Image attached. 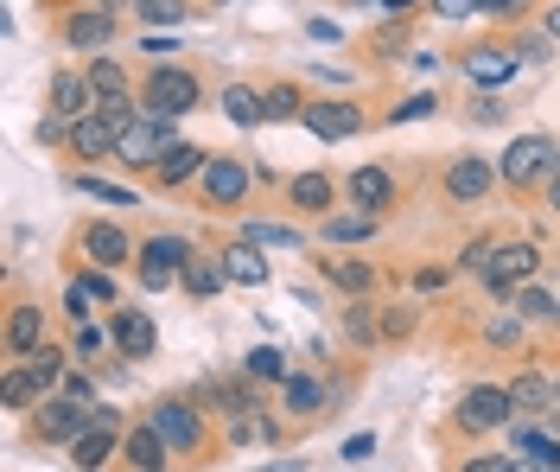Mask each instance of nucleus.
I'll return each mask as SVG.
<instances>
[{"label": "nucleus", "mask_w": 560, "mask_h": 472, "mask_svg": "<svg viewBox=\"0 0 560 472\" xmlns=\"http://www.w3.org/2000/svg\"><path fill=\"white\" fill-rule=\"evenodd\" d=\"M198 103H205V77L185 71V65H153L140 83V110L153 115H191Z\"/></svg>", "instance_id": "f257e3e1"}, {"label": "nucleus", "mask_w": 560, "mask_h": 472, "mask_svg": "<svg viewBox=\"0 0 560 472\" xmlns=\"http://www.w3.org/2000/svg\"><path fill=\"white\" fill-rule=\"evenodd\" d=\"M555 153L560 147L548 135H516V141L497 153V180L510 185V192H528V185H541L555 173Z\"/></svg>", "instance_id": "f03ea898"}, {"label": "nucleus", "mask_w": 560, "mask_h": 472, "mask_svg": "<svg viewBox=\"0 0 560 472\" xmlns=\"http://www.w3.org/2000/svg\"><path fill=\"white\" fill-rule=\"evenodd\" d=\"M173 141H178V115L140 110V122L121 135V153H115V160H121L128 173H153V166H160V153H166Z\"/></svg>", "instance_id": "7ed1b4c3"}, {"label": "nucleus", "mask_w": 560, "mask_h": 472, "mask_svg": "<svg viewBox=\"0 0 560 472\" xmlns=\"http://www.w3.org/2000/svg\"><path fill=\"white\" fill-rule=\"evenodd\" d=\"M96 422V402L70 396V390H51V396L33 408V440H45V447H58V440H77L83 428Z\"/></svg>", "instance_id": "20e7f679"}, {"label": "nucleus", "mask_w": 560, "mask_h": 472, "mask_svg": "<svg viewBox=\"0 0 560 472\" xmlns=\"http://www.w3.org/2000/svg\"><path fill=\"white\" fill-rule=\"evenodd\" d=\"M191 237H178V230H160V237H147V243H140V288L147 293H160V288H178V268H185V262H191Z\"/></svg>", "instance_id": "39448f33"}, {"label": "nucleus", "mask_w": 560, "mask_h": 472, "mask_svg": "<svg viewBox=\"0 0 560 472\" xmlns=\"http://www.w3.org/2000/svg\"><path fill=\"white\" fill-rule=\"evenodd\" d=\"M248 192H255V166H248L243 153H210L205 180H198V198L217 205V211H230V205H248Z\"/></svg>", "instance_id": "423d86ee"}, {"label": "nucleus", "mask_w": 560, "mask_h": 472, "mask_svg": "<svg viewBox=\"0 0 560 472\" xmlns=\"http://www.w3.org/2000/svg\"><path fill=\"white\" fill-rule=\"evenodd\" d=\"M510 415H516V408H510V390H503V383H471L465 402L453 408V428L458 435H497Z\"/></svg>", "instance_id": "0eeeda50"}, {"label": "nucleus", "mask_w": 560, "mask_h": 472, "mask_svg": "<svg viewBox=\"0 0 560 472\" xmlns=\"http://www.w3.org/2000/svg\"><path fill=\"white\" fill-rule=\"evenodd\" d=\"M121 435H128V415L96 402V422H90L83 435L70 440V467H83V472L108 467V460H115V440H121Z\"/></svg>", "instance_id": "6e6552de"}, {"label": "nucleus", "mask_w": 560, "mask_h": 472, "mask_svg": "<svg viewBox=\"0 0 560 472\" xmlns=\"http://www.w3.org/2000/svg\"><path fill=\"white\" fill-rule=\"evenodd\" d=\"M160 435L173 440V453H198L210 440V428H205V408L198 402H185V396H166V402H153V415H147Z\"/></svg>", "instance_id": "1a4fd4ad"}, {"label": "nucleus", "mask_w": 560, "mask_h": 472, "mask_svg": "<svg viewBox=\"0 0 560 472\" xmlns=\"http://www.w3.org/2000/svg\"><path fill=\"white\" fill-rule=\"evenodd\" d=\"M77 250L90 255V268H121L128 255H140V243L115 218H103V223H83L77 230Z\"/></svg>", "instance_id": "9d476101"}, {"label": "nucleus", "mask_w": 560, "mask_h": 472, "mask_svg": "<svg viewBox=\"0 0 560 472\" xmlns=\"http://www.w3.org/2000/svg\"><path fill=\"white\" fill-rule=\"evenodd\" d=\"M306 128H313L318 141H350V135H363V110L345 103V96H306V115H300Z\"/></svg>", "instance_id": "9b49d317"}, {"label": "nucleus", "mask_w": 560, "mask_h": 472, "mask_svg": "<svg viewBox=\"0 0 560 472\" xmlns=\"http://www.w3.org/2000/svg\"><path fill=\"white\" fill-rule=\"evenodd\" d=\"M58 38L70 51H108L115 45V7H77V13H65Z\"/></svg>", "instance_id": "f8f14e48"}, {"label": "nucleus", "mask_w": 560, "mask_h": 472, "mask_svg": "<svg viewBox=\"0 0 560 472\" xmlns=\"http://www.w3.org/2000/svg\"><path fill=\"white\" fill-rule=\"evenodd\" d=\"M345 198H350V211H370V218H383L388 205L401 198V185H395V173L388 166H357L345 180Z\"/></svg>", "instance_id": "ddd939ff"}, {"label": "nucleus", "mask_w": 560, "mask_h": 472, "mask_svg": "<svg viewBox=\"0 0 560 472\" xmlns=\"http://www.w3.org/2000/svg\"><path fill=\"white\" fill-rule=\"evenodd\" d=\"M490 185H497V166L478 160V153H458L453 166H446V198L453 205H485Z\"/></svg>", "instance_id": "4468645a"}, {"label": "nucleus", "mask_w": 560, "mask_h": 472, "mask_svg": "<svg viewBox=\"0 0 560 472\" xmlns=\"http://www.w3.org/2000/svg\"><path fill=\"white\" fill-rule=\"evenodd\" d=\"M458 71L471 77L478 90H510V77H516V51H503V45H471V51L458 58Z\"/></svg>", "instance_id": "2eb2a0df"}, {"label": "nucleus", "mask_w": 560, "mask_h": 472, "mask_svg": "<svg viewBox=\"0 0 560 472\" xmlns=\"http://www.w3.org/2000/svg\"><path fill=\"white\" fill-rule=\"evenodd\" d=\"M121 460H128L135 472H166V467H173V440L160 435L153 422H140V428L121 435Z\"/></svg>", "instance_id": "dca6fc26"}, {"label": "nucleus", "mask_w": 560, "mask_h": 472, "mask_svg": "<svg viewBox=\"0 0 560 472\" xmlns=\"http://www.w3.org/2000/svg\"><path fill=\"white\" fill-rule=\"evenodd\" d=\"M205 166H210V153H205V147L173 141L166 153H160V166H153V185H166V192H178V185L205 180Z\"/></svg>", "instance_id": "f3484780"}, {"label": "nucleus", "mask_w": 560, "mask_h": 472, "mask_svg": "<svg viewBox=\"0 0 560 472\" xmlns=\"http://www.w3.org/2000/svg\"><path fill=\"white\" fill-rule=\"evenodd\" d=\"M38 345H45V307L13 300V313H7V358H33Z\"/></svg>", "instance_id": "a211bd4d"}, {"label": "nucleus", "mask_w": 560, "mask_h": 472, "mask_svg": "<svg viewBox=\"0 0 560 472\" xmlns=\"http://www.w3.org/2000/svg\"><path fill=\"white\" fill-rule=\"evenodd\" d=\"M153 345H160V326L140 307H115V352L121 358H153Z\"/></svg>", "instance_id": "6ab92c4d"}, {"label": "nucleus", "mask_w": 560, "mask_h": 472, "mask_svg": "<svg viewBox=\"0 0 560 472\" xmlns=\"http://www.w3.org/2000/svg\"><path fill=\"white\" fill-rule=\"evenodd\" d=\"M287 198H293L300 211H313V218H331L338 198H345V185L331 180V173H300V180L287 185Z\"/></svg>", "instance_id": "aec40b11"}, {"label": "nucleus", "mask_w": 560, "mask_h": 472, "mask_svg": "<svg viewBox=\"0 0 560 472\" xmlns=\"http://www.w3.org/2000/svg\"><path fill=\"white\" fill-rule=\"evenodd\" d=\"M51 115H65V122H77V115L96 110V90H90V77L83 71H58L51 77V103H45Z\"/></svg>", "instance_id": "412c9836"}, {"label": "nucleus", "mask_w": 560, "mask_h": 472, "mask_svg": "<svg viewBox=\"0 0 560 472\" xmlns=\"http://www.w3.org/2000/svg\"><path fill=\"white\" fill-rule=\"evenodd\" d=\"M503 390H510V408L516 415H548L555 408V377H541V370H516Z\"/></svg>", "instance_id": "4be33fe9"}, {"label": "nucleus", "mask_w": 560, "mask_h": 472, "mask_svg": "<svg viewBox=\"0 0 560 472\" xmlns=\"http://www.w3.org/2000/svg\"><path fill=\"white\" fill-rule=\"evenodd\" d=\"M217 255H223V275H230L236 288H261V281H268V255H261V243L236 237L230 250H217Z\"/></svg>", "instance_id": "5701e85b"}, {"label": "nucleus", "mask_w": 560, "mask_h": 472, "mask_svg": "<svg viewBox=\"0 0 560 472\" xmlns=\"http://www.w3.org/2000/svg\"><path fill=\"white\" fill-rule=\"evenodd\" d=\"M178 288L191 293V300H217V293L230 288V275H223V255H191V262L178 268Z\"/></svg>", "instance_id": "b1692460"}, {"label": "nucleus", "mask_w": 560, "mask_h": 472, "mask_svg": "<svg viewBox=\"0 0 560 472\" xmlns=\"http://www.w3.org/2000/svg\"><path fill=\"white\" fill-rule=\"evenodd\" d=\"M280 408L287 415H325V383H318L313 370H287V383H280Z\"/></svg>", "instance_id": "393cba45"}, {"label": "nucleus", "mask_w": 560, "mask_h": 472, "mask_svg": "<svg viewBox=\"0 0 560 472\" xmlns=\"http://www.w3.org/2000/svg\"><path fill=\"white\" fill-rule=\"evenodd\" d=\"M376 230H383V218H370V211H331V218L318 223V237L338 243V250H345V243H370Z\"/></svg>", "instance_id": "a878e982"}, {"label": "nucleus", "mask_w": 560, "mask_h": 472, "mask_svg": "<svg viewBox=\"0 0 560 472\" xmlns=\"http://www.w3.org/2000/svg\"><path fill=\"white\" fill-rule=\"evenodd\" d=\"M83 77H90V90H96V103H108V96H135L128 90V71L108 58V51H90V65H83Z\"/></svg>", "instance_id": "bb28decb"}, {"label": "nucleus", "mask_w": 560, "mask_h": 472, "mask_svg": "<svg viewBox=\"0 0 560 472\" xmlns=\"http://www.w3.org/2000/svg\"><path fill=\"white\" fill-rule=\"evenodd\" d=\"M325 281L345 293H370L376 288V268L370 262H357V255H325Z\"/></svg>", "instance_id": "cd10ccee"}, {"label": "nucleus", "mask_w": 560, "mask_h": 472, "mask_svg": "<svg viewBox=\"0 0 560 472\" xmlns=\"http://www.w3.org/2000/svg\"><path fill=\"white\" fill-rule=\"evenodd\" d=\"M26 364V377H33L38 383V396H51V390H58V383H65V352H58V345H51V338H45V345H38L33 358H20Z\"/></svg>", "instance_id": "c85d7f7f"}, {"label": "nucleus", "mask_w": 560, "mask_h": 472, "mask_svg": "<svg viewBox=\"0 0 560 472\" xmlns=\"http://www.w3.org/2000/svg\"><path fill=\"white\" fill-rule=\"evenodd\" d=\"M485 345H490V352H523V345H528L523 313H510V307H503V313H490V320H485Z\"/></svg>", "instance_id": "c756f323"}, {"label": "nucleus", "mask_w": 560, "mask_h": 472, "mask_svg": "<svg viewBox=\"0 0 560 472\" xmlns=\"http://www.w3.org/2000/svg\"><path fill=\"white\" fill-rule=\"evenodd\" d=\"M223 115H230L236 128H255V122H268V103H261V90L230 83V90H223Z\"/></svg>", "instance_id": "7c9ffc66"}, {"label": "nucleus", "mask_w": 560, "mask_h": 472, "mask_svg": "<svg viewBox=\"0 0 560 472\" xmlns=\"http://www.w3.org/2000/svg\"><path fill=\"white\" fill-rule=\"evenodd\" d=\"M230 447H275V422H268L261 408L230 415Z\"/></svg>", "instance_id": "2f4dec72"}, {"label": "nucleus", "mask_w": 560, "mask_h": 472, "mask_svg": "<svg viewBox=\"0 0 560 472\" xmlns=\"http://www.w3.org/2000/svg\"><path fill=\"white\" fill-rule=\"evenodd\" d=\"M70 352H77V364H96L115 352V326H96V320H77V338H70Z\"/></svg>", "instance_id": "473e14b6"}, {"label": "nucleus", "mask_w": 560, "mask_h": 472, "mask_svg": "<svg viewBox=\"0 0 560 472\" xmlns=\"http://www.w3.org/2000/svg\"><path fill=\"white\" fill-rule=\"evenodd\" d=\"M243 237L261 243V250H300V243H306L293 223H268V218H243Z\"/></svg>", "instance_id": "72a5a7b5"}, {"label": "nucleus", "mask_w": 560, "mask_h": 472, "mask_svg": "<svg viewBox=\"0 0 560 472\" xmlns=\"http://www.w3.org/2000/svg\"><path fill=\"white\" fill-rule=\"evenodd\" d=\"M345 338L350 345H376V338H383V320H376V307H370L363 293L345 307Z\"/></svg>", "instance_id": "f704fd0d"}, {"label": "nucleus", "mask_w": 560, "mask_h": 472, "mask_svg": "<svg viewBox=\"0 0 560 472\" xmlns=\"http://www.w3.org/2000/svg\"><path fill=\"white\" fill-rule=\"evenodd\" d=\"M510 307H516V313H523V320H535V326H548V320H560V300L548 288H535V281H523V288H516V300H510Z\"/></svg>", "instance_id": "c9c22d12"}, {"label": "nucleus", "mask_w": 560, "mask_h": 472, "mask_svg": "<svg viewBox=\"0 0 560 472\" xmlns=\"http://www.w3.org/2000/svg\"><path fill=\"white\" fill-rule=\"evenodd\" d=\"M243 377L248 383H287V352H275V345H255L243 358Z\"/></svg>", "instance_id": "e433bc0d"}, {"label": "nucleus", "mask_w": 560, "mask_h": 472, "mask_svg": "<svg viewBox=\"0 0 560 472\" xmlns=\"http://www.w3.org/2000/svg\"><path fill=\"white\" fill-rule=\"evenodd\" d=\"M261 103H268V122H300V115H306V96H300L293 83H275V90H261Z\"/></svg>", "instance_id": "4c0bfd02"}, {"label": "nucleus", "mask_w": 560, "mask_h": 472, "mask_svg": "<svg viewBox=\"0 0 560 472\" xmlns=\"http://www.w3.org/2000/svg\"><path fill=\"white\" fill-rule=\"evenodd\" d=\"M427 115H440V96H433V90H415L408 103H395V110H388V122L401 128V122H427Z\"/></svg>", "instance_id": "58836bf2"}, {"label": "nucleus", "mask_w": 560, "mask_h": 472, "mask_svg": "<svg viewBox=\"0 0 560 472\" xmlns=\"http://www.w3.org/2000/svg\"><path fill=\"white\" fill-rule=\"evenodd\" d=\"M96 307H103V300L90 293V281H83V275H70V281H65V313H70V320H90Z\"/></svg>", "instance_id": "ea45409f"}, {"label": "nucleus", "mask_w": 560, "mask_h": 472, "mask_svg": "<svg viewBox=\"0 0 560 472\" xmlns=\"http://www.w3.org/2000/svg\"><path fill=\"white\" fill-rule=\"evenodd\" d=\"M135 13L147 26H178L185 20V0H135Z\"/></svg>", "instance_id": "a19ab883"}, {"label": "nucleus", "mask_w": 560, "mask_h": 472, "mask_svg": "<svg viewBox=\"0 0 560 472\" xmlns=\"http://www.w3.org/2000/svg\"><path fill=\"white\" fill-rule=\"evenodd\" d=\"M77 192H90V198H103V205H135L128 185H108V180H96V173H77Z\"/></svg>", "instance_id": "79ce46f5"}, {"label": "nucleus", "mask_w": 560, "mask_h": 472, "mask_svg": "<svg viewBox=\"0 0 560 472\" xmlns=\"http://www.w3.org/2000/svg\"><path fill=\"white\" fill-rule=\"evenodd\" d=\"M471 122H478V128H497V122H503V115H510V103H497V90H478V96H471Z\"/></svg>", "instance_id": "37998d69"}, {"label": "nucleus", "mask_w": 560, "mask_h": 472, "mask_svg": "<svg viewBox=\"0 0 560 472\" xmlns=\"http://www.w3.org/2000/svg\"><path fill=\"white\" fill-rule=\"evenodd\" d=\"M490 250H497V237H471V243L458 250V268H471V275H485V268H490Z\"/></svg>", "instance_id": "c03bdc74"}, {"label": "nucleus", "mask_w": 560, "mask_h": 472, "mask_svg": "<svg viewBox=\"0 0 560 472\" xmlns=\"http://www.w3.org/2000/svg\"><path fill=\"white\" fill-rule=\"evenodd\" d=\"M415 332V307H383V338H408Z\"/></svg>", "instance_id": "a18cd8bd"}, {"label": "nucleus", "mask_w": 560, "mask_h": 472, "mask_svg": "<svg viewBox=\"0 0 560 472\" xmlns=\"http://www.w3.org/2000/svg\"><path fill=\"white\" fill-rule=\"evenodd\" d=\"M458 472H516V460H510V453H471Z\"/></svg>", "instance_id": "49530a36"}, {"label": "nucleus", "mask_w": 560, "mask_h": 472, "mask_svg": "<svg viewBox=\"0 0 560 472\" xmlns=\"http://www.w3.org/2000/svg\"><path fill=\"white\" fill-rule=\"evenodd\" d=\"M471 7H478L485 20H516V13H523L528 0H471Z\"/></svg>", "instance_id": "de8ad7c7"}, {"label": "nucleus", "mask_w": 560, "mask_h": 472, "mask_svg": "<svg viewBox=\"0 0 560 472\" xmlns=\"http://www.w3.org/2000/svg\"><path fill=\"white\" fill-rule=\"evenodd\" d=\"M446 281H453V268H440V262H433V268H415V288L420 293H440Z\"/></svg>", "instance_id": "09e8293b"}, {"label": "nucleus", "mask_w": 560, "mask_h": 472, "mask_svg": "<svg viewBox=\"0 0 560 472\" xmlns=\"http://www.w3.org/2000/svg\"><path fill=\"white\" fill-rule=\"evenodd\" d=\"M548 45H555L548 33H528L523 45H516V58H548Z\"/></svg>", "instance_id": "8fccbe9b"}, {"label": "nucleus", "mask_w": 560, "mask_h": 472, "mask_svg": "<svg viewBox=\"0 0 560 472\" xmlns=\"http://www.w3.org/2000/svg\"><path fill=\"white\" fill-rule=\"evenodd\" d=\"M376 453V435H350L345 440V460H370Z\"/></svg>", "instance_id": "3c124183"}, {"label": "nucleus", "mask_w": 560, "mask_h": 472, "mask_svg": "<svg viewBox=\"0 0 560 472\" xmlns=\"http://www.w3.org/2000/svg\"><path fill=\"white\" fill-rule=\"evenodd\" d=\"M370 45H376V58H401V51H395V45H401V33H395V26H383Z\"/></svg>", "instance_id": "603ef678"}, {"label": "nucleus", "mask_w": 560, "mask_h": 472, "mask_svg": "<svg viewBox=\"0 0 560 472\" xmlns=\"http://www.w3.org/2000/svg\"><path fill=\"white\" fill-rule=\"evenodd\" d=\"M541 192H548V211H560V153H555V173L541 180Z\"/></svg>", "instance_id": "864d4df0"}, {"label": "nucleus", "mask_w": 560, "mask_h": 472, "mask_svg": "<svg viewBox=\"0 0 560 472\" xmlns=\"http://www.w3.org/2000/svg\"><path fill=\"white\" fill-rule=\"evenodd\" d=\"M376 7H383L388 20H408V13H415V0H376Z\"/></svg>", "instance_id": "5fc2aeb1"}, {"label": "nucleus", "mask_w": 560, "mask_h": 472, "mask_svg": "<svg viewBox=\"0 0 560 472\" xmlns=\"http://www.w3.org/2000/svg\"><path fill=\"white\" fill-rule=\"evenodd\" d=\"M440 13H446V20H465V13H478V7H471V0H440Z\"/></svg>", "instance_id": "6e6d98bb"}, {"label": "nucleus", "mask_w": 560, "mask_h": 472, "mask_svg": "<svg viewBox=\"0 0 560 472\" xmlns=\"http://www.w3.org/2000/svg\"><path fill=\"white\" fill-rule=\"evenodd\" d=\"M541 33H548V38L560 45V7H548V20H541Z\"/></svg>", "instance_id": "4d7b16f0"}, {"label": "nucleus", "mask_w": 560, "mask_h": 472, "mask_svg": "<svg viewBox=\"0 0 560 472\" xmlns=\"http://www.w3.org/2000/svg\"><path fill=\"white\" fill-rule=\"evenodd\" d=\"M541 472H560V440L548 447V460H541Z\"/></svg>", "instance_id": "13d9d810"}, {"label": "nucleus", "mask_w": 560, "mask_h": 472, "mask_svg": "<svg viewBox=\"0 0 560 472\" xmlns=\"http://www.w3.org/2000/svg\"><path fill=\"white\" fill-rule=\"evenodd\" d=\"M555 408H560V370H555Z\"/></svg>", "instance_id": "bf43d9fd"}, {"label": "nucleus", "mask_w": 560, "mask_h": 472, "mask_svg": "<svg viewBox=\"0 0 560 472\" xmlns=\"http://www.w3.org/2000/svg\"><path fill=\"white\" fill-rule=\"evenodd\" d=\"M516 472H541V467H523V460H516Z\"/></svg>", "instance_id": "052dcab7"}]
</instances>
